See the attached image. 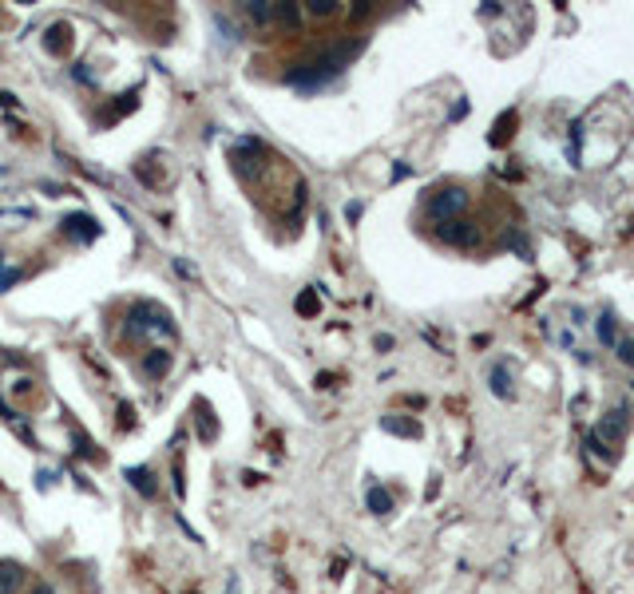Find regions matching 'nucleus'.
<instances>
[{
    "mask_svg": "<svg viewBox=\"0 0 634 594\" xmlns=\"http://www.w3.org/2000/svg\"><path fill=\"white\" fill-rule=\"evenodd\" d=\"M468 206V194L460 191V186H448V191L433 194V202H428V214H433L436 222H452L456 214Z\"/></svg>",
    "mask_w": 634,
    "mask_h": 594,
    "instance_id": "obj_1",
    "label": "nucleus"
},
{
    "mask_svg": "<svg viewBox=\"0 0 634 594\" xmlns=\"http://www.w3.org/2000/svg\"><path fill=\"white\" fill-rule=\"evenodd\" d=\"M28 594H56V590H52V586H32Z\"/></svg>",
    "mask_w": 634,
    "mask_h": 594,
    "instance_id": "obj_15",
    "label": "nucleus"
},
{
    "mask_svg": "<svg viewBox=\"0 0 634 594\" xmlns=\"http://www.w3.org/2000/svg\"><path fill=\"white\" fill-rule=\"evenodd\" d=\"M599 341H603L606 349H614V345H618V333H614V313H603V317H599Z\"/></svg>",
    "mask_w": 634,
    "mask_h": 594,
    "instance_id": "obj_9",
    "label": "nucleus"
},
{
    "mask_svg": "<svg viewBox=\"0 0 634 594\" xmlns=\"http://www.w3.org/2000/svg\"><path fill=\"white\" fill-rule=\"evenodd\" d=\"M310 12L313 16H329V12H337V0H310Z\"/></svg>",
    "mask_w": 634,
    "mask_h": 594,
    "instance_id": "obj_11",
    "label": "nucleus"
},
{
    "mask_svg": "<svg viewBox=\"0 0 634 594\" xmlns=\"http://www.w3.org/2000/svg\"><path fill=\"white\" fill-rule=\"evenodd\" d=\"M0 594H4V590H0Z\"/></svg>",
    "mask_w": 634,
    "mask_h": 594,
    "instance_id": "obj_16",
    "label": "nucleus"
},
{
    "mask_svg": "<svg viewBox=\"0 0 634 594\" xmlns=\"http://www.w3.org/2000/svg\"><path fill=\"white\" fill-rule=\"evenodd\" d=\"M436 234H440L448 246H472L480 234H476V226L472 222H464V218H452V222H440L436 226Z\"/></svg>",
    "mask_w": 634,
    "mask_h": 594,
    "instance_id": "obj_2",
    "label": "nucleus"
},
{
    "mask_svg": "<svg viewBox=\"0 0 634 594\" xmlns=\"http://www.w3.org/2000/svg\"><path fill=\"white\" fill-rule=\"evenodd\" d=\"M623 432H626V408H614V412L599 424V436L614 444V440H623Z\"/></svg>",
    "mask_w": 634,
    "mask_h": 594,
    "instance_id": "obj_3",
    "label": "nucleus"
},
{
    "mask_svg": "<svg viewBox=\"0 0 634 594\" xmlns=\"http://www.w3.org/2000/svg\"><path fill=\"white\" fill-rule=\"evenodd\" d=\"M24 586V566L20 563H0V590L16 594Z\"/></svg>",
    "mask_w": 634,
    "mask_h": 594,
    "instance_id": "obj_4",
    "label": "nucleus"
},
{
    "mask_svg": "<svg viewBox=\"0 0 634 594\" xmlns=\"http://www.w3.org/2000/svg\"><path fill=\"white\" fill-rule=\"evenodd\" d=\"M317 309V297H313V293H302V297H298V313H313Z\"/></svg>",
    "mask_w": 634,
    "mask_h": 594,
    "instance_id": "obj_13",
    "label": "nucleus"
},
{
    "mask_svg": "<svg viewBox=\"0 0 634 594\" xmlns=\"http://www.w3.org/2000/svg\"><path fill=\"white\" fill-rule=\"evenodd\" d=\"M369 511H377V515L393 511V499H389V492H381V487H369Z\"/></svg>",
    "mask_w": 634,
    "mask_h": 594,
    "instance_id": "obj_10",
    "label": "nucleus"
},
{
    "mask_svg": "<svg viewBox=\"0 0 634 594\" xmlns=\"http://www.w3.org/2000/svg\"><path fill=\"white\" fill-rule=\"evenodd\" d=\"M12 282H16V270H4V266H0V293L8 290Z\"/></svg>",
    "mask_w": 634,
    "mask_h": 594,
    "instance_id": "obj_14",
    "label": "nucleus"
},
{
    "mask_svg": "<svg viewBox=\"0 0 634 594\" xmlns=\"http://www.w3.org/2000/svg\"><path fill=\"white\" fill-rule=\"evenodd\" d=\"M492 393L495 396H512V373H507L503 364H495V369H492Z\"/></svg>",
    "mask_w": 634,
    "mask_h": 594,
    "instance_id": "obj_8",
    "label": "nucleus"
},
{
    "mask_svg": "<svg viewBox=\"0 0 634 594\" xmlns=\"http://www.w3.org/2000/svg\"><path fill=\"white\" fill-rule=\"evenodd\" d=\"M614 349H618V361L634 364V341H618V345H614Z\"/></svg>",
    "mask_w": 634,
    "mask_h": 594,
    "instance_id": "obj_12",
    "label": "nucleus"
},
{
    "mask_svg": "<svg viewBox=\"0 0 634 594\" xmlns=\"http://www.w3.org/2000/svg\"><path fill=\"white\" fill-rule=\"evenodd\" d=\"M143 369H147V376H155V381H159L163 373H167V369H171V352H147V361H143Z\"/></svg>",
    "mask_w": 634,
    "mask_h": 594,
    "instance_id": "obj_7",
    "label": "nucleus"
},
{
    "mask_svg": "<svg viewBox=\"0 0 634 594\" xmlns=\"http://www.w3.org/2000/svg\"><path fill=\"white\" fill-rule=\"evenodd\" d=\"M64 234L68 238H95V222L88 214H71V218H64Z\"/></svg>",
    "mask_w": 634,
    "mask_h": 594,
    "instance_id": "obj_5",
    "label": "nucleus"
},
{
    "mask_svg": "<svg viewBox=\"0 0 634 594\" xmlns=\"http://www.w3.org/2000/svg\"><path fill=\"white\" fill-rule=\"evenodd\" d=\"M127 480H131V487H135L139 495H147V499L155 495V472H151V468H131V472H127Z\"/></svg>",
    "mask_w": 634,
    "mask_h": 594,
    "instance_id": "obj_6",
    "label": "nucleus"
}]
</instances>
